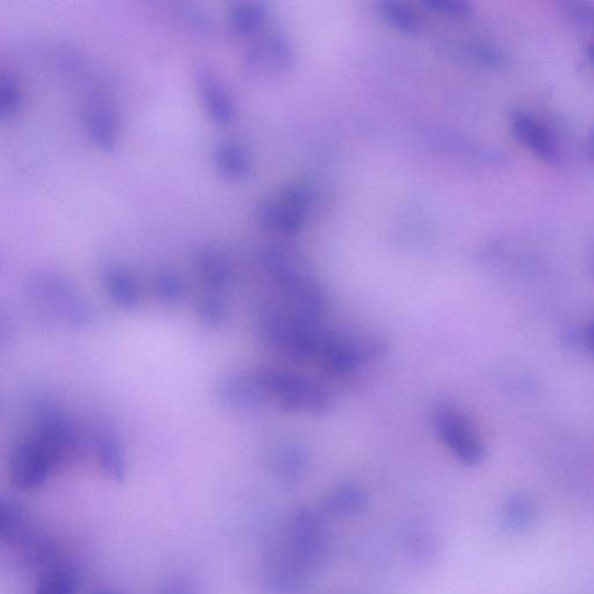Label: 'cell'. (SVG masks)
<instances>
[{"mask_svg":"<svg viewBox=\"0 0 594 594\" xmlns=\"http://www.w3.org/2000/svg\"><path fill=\"white\" fill-rule=\"evenodd\" d=\"M175 18L178 24L197 39L207 42L216 35V24L213 16L199 7L184 4L176 9Z\"/></svg>","mask_w":594,"mask_h":594,"instance_id":"cell-24","label":"cell"},{"mask_svg":"<svg viewBox=\"0 0 594 594\" xmlns=\"http://www.w3.org/2000/svg\"><path fill=\"white\" fill-rule=\"evenodd\" d=\"M162 594H195L193 587L186 582H178L165 587Z\"/></svg>","mask_w":594,"mask_h":594,"instance_id":"cell-31","label":"cell"},{"mask_svg":"<svg viewBox=\"0 0 594 594\" xmlns=\"http://www.w3.org/2000/svg\"><path fill=\"white\" fill-rule=\"evenodd\" d=\"M267 20V9L261 2H239L227 12L229 30L237 36L255 37L261 34Z\"/></svg>","mask_w":594,"mask_h":594,"instance_id":"cell-20","label":"cell"},{"mask_svg":"<svg viewBox=\"0 0 594 594\" xmlns=\"http://www.w3.org/2000/svg\"><path fill=\"white\" fill-rule=\"evenodd\" d=\"M25 294L33 311L50 324L84 330L96 321V311L88 297L55 271L39 270L31 274Z\"/></svg>","mask_w":594,"mask_h":594,"instance_id":"cell-2","label":"cell"},{"mask_svg":"<svg viewBox=\"0 0 594 594\" xmlns=\"http://www.w3.org/2000/svg\"><path fill=\"white\" fill-rule=\"evenodd\" d=\"M510 127L514 137L539 160L548 164H559L561 148L556 136L536 116L524 111L513 112Z\"/></svg>","mask_w":594,"mask_h":594,"instance_id":"cell-14","label":"cell"},{"mask_svg":"<svg viewBox=\"0 0 594 594\" xmlns=\"http://www.w3.org/2000/svg\"><path fill=\"white\" fill-rule=\"evenodd\" d=\"M309 201L306 187H290L279 197L262 203L255 212L256 220L269 230L285 235L295 233L304 226Z\"/></svg>","mask_w":594,"mask_h":594,"instance_id":"cell-11","label":"cell"},{"mask_svg":"<svg viewBox=\"0 0 594 594\" xmlns=\"http://www.w3.org/2000/svg\"><path fill=\"white\" fill-rule=\"evenodd\" d=\"M59 468L52 452L33 433L14 445L10 455V475L20 490L46 484Z\"/></svg>","mask_w":594,"mask_h":594,"instance_id":"cell-9","label":"cell"},{"mask_svg":"<svg viewBox=\"0 0 594 594\" xmlns=\"http://www.w3.org/2000/svg\"><path fill=\"white\" fill-rule=\"evenodd\" d=\"M253 373L267 404L295 413L322 414L331 410L329 391L300 374L275 367H264Z\"/></svg>","mask_w":594,"mask_h":594,"instance_id":"cell-5","label":"cell"},{"mask_svg":"<svg viewBox=\"0 0 594 594\" xmlns=\"http://www.w3.org/2000/svg\"><path fill=\"white\" fill-rule=\"evenodd\" d=\"M195 313L206 328H222L229 319L227 295L203 292L196 302Z\"/></svg>","mask_w":594,"mask_h":594,"instance_id":"cell-25","label":"cell"},{"mask_svg":"<svg viewBox=\"0 0 594 594\" xmlns=\"http://www.w3.org/2000/svg\"><path fill=\"white\" fill-rule=\"evenodd\" d=\"M536 517V506L530 500L513 496L504 505L502 519L507 529L521 532L530 527Z\"/></svg>","mask_w":594,"mask_h":594,"instance_id":"cell-27","label":"cell"},{"mask_svg":"<svg viewBox=\"0 0 594 594\" xmlns=\"http://www.w3.org/2000/svg\"><path fill=\"white\" fill-rule=\"evenodd\" d=\"M262 263L283 295V305L296 313L322 322L328 299L302 262L289 250L271 247L262 254Z\"/></svg>","mask_w":594,"mask_h":594,"instance_id":"cell-4","label":"cell"},{"mask_svg":"<svg viewBox=\"0 0 594 594\" xmlns=\"http://www.w3.org/2000/svg\"><path fill=\"white\" fill-rule=\"evenodd\" d=\"M433 427L453 457L467 467L479 466L486 446L473 426L457 409L439 407L433 412Z\"/></svg>","mask_w":594,"mask_h":594,"instance_id":"cell-8","label":"cell"},{"mask_svg":"<svg viewBox=\"0 0 594 594\" xmlns=\"http://www.w3.org/2000/svg\"><path fill=\"white\" fill-rule=\"evenodd\" d=\"M587 342H589V346L590 349L593 351L594 353V322L592 323V325L590 327L589 329V332H587Z\"/></svg>","mask_w":594,"mask_h":594,"instance_id":"cell-33","label":"cell"},{"mask_svg":"<svg viewBox=\"0 0 594 594\" xmlns=\"http://www.w3.org/2000/svg\"><path fill=\"white\" fill-rule=\"evenodd\" d=\"M212 162L216 172L229 182H243L251 174V156L239 141H217L212 149Z\"/></svg>","mask_w":594,"mask_h":594,"instance_id":"cell-17","label":"cell"},{"mask_svg":"<svg viewBox=\"0 0 594 594\" xmlns=\"http://www.w3.org/2000/svg\"><path fill=\"white\" fill-rule=\"evenodd\" d=\"M89 442L105 477L123 483L127 477V454L123 435L105 414H95L90 423Z\"/></svg>","mask_w":594,"mask_h":594,"instance_id":"cell-10","label":"cell"},{"mask_svg":"<svg viewBox=\"0 0 594 594\" xmlns=\"http://www.w3.org/2000/svg\"><path fill=\"white\" fill-rule=\"evenodd\" d=\"M589 59L591 64L594 66V44H592L587 50Z\"/></svg>","mask_w":594,"mask_h":594,"instance_id":"cell-34","label":"cell"},{"mask_svg":"<svg viewBox=\"0 0 594 594\" xmlns=\"http://www.w3.org/2000/svg\"><path fill=\"white\" fill-rule=\"evenodd\" d=\"M25 95L18 78L5 72L0 76V122H12L22 112Z\"/></svg>","mask_w":594,"mask_h":594,"instance_id":"cell-26","label":"cell"},{"mask_svg":"<svg viewBox=\"0 0 594 594\" xmlns=\"http://www.w3.org/2000/svg\"><path fill=\"white\" fill-rule=\"evenodd\" d=\"M195 269L205 293L227 295L232 283V270L227 256L213 247L197 250Z\"/></svg>","mask_w":594,"mask_h":594,"instance_id":"cell-16","label":"cell"},{"mask_svg":"<svg viewBox=\"0 0 594 594\" xmlns=\"http://www.w3.org/2000/svg\"><path fill=\"white\" fill-rule=\"evenodd\" d=\"M307 466V453L299 444H285L274 454V470L286 483L293 484L299 482L304 478Z\"/></svg>","mask_w":594,"mask_h":594,"instance_id":"cell-21","label":"cell"},{"mask_svg":"<svg viewBox=\"0 0 594 594\" xmlns=\"http://www.w3.org/2000/svg\"><path fill=\"white\" fill-rule=\"evenodd\" d=\"M193 85L209 121L219 127L229 126L236 110L229 90L219 75L209 66L197 65L192 72Z\"/></svg>","mask_w":594,"mask_h":594,"instance_id":"cell-13","label":"cell"},{"mask_svg":"<svg viewBox=\"0 0 594 594\" xmlns=\"http://www.w3.org/2000/svg\"><path fill=\"white\" fill-rule=\"evenodd\" d=\"M381 12L392 27L403 33L415 34L421 28L419 14L408 4L386 0L381 3Z\"/></svg>","mask_w":594,"mask_h":594,"instance_id":"cell-28","label":"cell"},{"mask_svg":"<svg viewBox=\"0 0 594 594\" xmlns=\"http://www.w3.org/2000/svg\"><path fill=\"white\" fill-rule=\"evenodd\" d=\"M54 455L59 468L75 462L82 448L81 435L61 405L46 399L33 407V431Z\"/></svg>","mask_w":594,"mask_h":594,"instance_id":"cell-7","label":"cell"},{"mask_svg":"<svg viewBox=\"0 0 594 594\" xmlns=\"http://www.w3.org/2000/svg\"><path fill=\"white\" fill-rule=\"evenodd\" d=\"M587 149H589L590 156L594 160V128L591 130V133L589 135Z\"/></svg>","mask_w":594,"mask_h":594,"instance_id":"cell-32","label":"cell"},{"mask_svg":"<svg viewBox=\"0 0 594 594\" xmlns=\"http://www.w3.org/2000/svg\"><path fill=\"white\" fill-rule=\"evenodd\" d=\"M77 571L62 560L45 568L39 578L35 594H76L79 589Z\"/></svg>","mask_w":594,"mask_h":594,"instance_id":"cell-22","label":"cell"},{"mask_svg":"<svg viewBox=\"0 0 594 594\" xmlns=\"http://www.w3.org/2000/svg\"><path fill=\"white\" fill-rule=\"evenodd\" d=\"M153 293L162 304L175 307L186 299V285L180 272L164 267L158 270L152 279Z\"/></svg>","mask_w":594,"mask_h":594,"instance_id":"cell-23","label":"cell"},{"mask_svg":"<svg viewBox=\"0 0 594 594\" xmlns=\"http://www.w3.org/2000/svg\"><path fill=\"white\" fill-rule=\"evenodd\" d=\"M404 540L412 558L425 560L433 557L434 542L427 532L412 528L405 534Z\"/></svg>","mask_w":594,"mask_h":594,"instance_id":"cell-29","label":"cell"},{"mask_svg":"<svg viewBox=\"0 0 594 594\" xmlns=\"http://www.w3.org/2000/svg\"><path fill=\"white\" fill-rule=\"evenodd\" d=\"M290 49L278 35H259L247 49L243 65L249 72L261 75L281 71L290 65Z\"/></svg>","mask_w":594,"mask_h":594,"instance_id":"cell-15","label":"cell"},{"mask_svg":"<svg viewBox=\"0 0 594 594\" xmlns=\"http://www.w3.org/2000/svg\"><path fill=\"white\" fill-rule=\"evenodd\" d=\"M255 331L275 352L294 362H315L327 329L286 306L269 304L255 312Z\"/></svg>","mask_w":594,"mask_h":594,"instance_id":"cell-3","label":"cell"},{"mask_svg":"<svg viewBox=\"0 0 594 594\" xmlns=\"http://www.w3.org/2000/svg\"><path fill=\"white\" fill-rule=\"evenodd\" d=\"M427 11L444 14L447 16H466L470 8L466 2L461 0H425L422 3Z\"/></svg>","mask_w":594,"mask_h":594,"instance_id":"cell-30","label":"cell"},{"mask_svg":"<svg viewBox=\"0 0 594 594\" xmlns=\"http://www.w3.org/2000/svg\"><path fill=\"white\" fill-rule=\"evenodd\" d=\"M91 594H118V593L113 592L111 590H96V591L92 592Z\"/></svg>","mask_w":594,"mask_h":594,"instance_id":"cell-35","label":"cell"},{"mask_svg":"<svg viewBox=\"0 0 594 594\" xmlns=\"http://www.w3.org/2000/svg\"><path fill=\"white\" fill-rule=\"evenodd\" d=\"M593 271H594V259H593Z\"/></svg>","mask_w":594,"mask_h":594,"instance_id":"cell-36","label":"cell"},{"mask_svg":"<svg viewBox=\"0 0 594 594\" xmlns=\"http://www.w3.org/2000/svg\"><path fill=\"white\" fill-rule=\"evenodd\" d=\"M213 393L217 405L233 413H255L267 404L253 372H237L222 376L216 381Z\"/></svg>","mask_w":594,"mask_h":594,"instance_id":"cell-12","label":"cell"},{"mask_svg":"<svg viewBox=\"0 0 594 594\" xmlns=\"http://www.w3.org/2000/svg\"><path fill=\"white\" fill-rule=\"evenodd\" d=\"M366 507V494L359 486L342 483L333 488L323 502V516L352 518Z\"/></svg>","mask_w":594,"mask_h":594,"instance_id":"cell-19","label":"cell"},{"mask_svg":"<svg viewBox=\"0 0 594 594\" xmlns=\"http://www.w3.org/2000/svg\"><path fill=\"white\" fill-rule=\"evenodd\" d=\"M104 287L111 301L126 311L140 308L142 293L136 276L125 266L111 264L103 272Z\"/></svg>","mask_w":594,"mask_h":594,"instance_id":"cell-18","label":"cell"},{"mask_svg":"<svg viewBox=\"0 0 594 594\" xmlns=\"http://www.w3.org/2000/svg\"><path fill=\"white\" fill-rule=\"evenodd\" d=\"M330 557L323 513L302 507L290 514L264 571L267 594H302Z\"/></svg>","mask_w":594,"mask_h":594,"instance_id":"cell-1","label":"cell"},{"mask_svg":"<svg viewBox=\"0 0 594 594\" xmlns=\"http://www.w3.org/2000/svg\"><path fill=\"white\" fill-rule=\"evenodd\" d=\"M81 124L88 140L99 150L114 151L122 136L121 114L107 84L89 79L84 84Z\"/></svg>","mask_w":594,"mask_h":594,"instance_id":"cell-6","label":"cell"}]
</instances>
